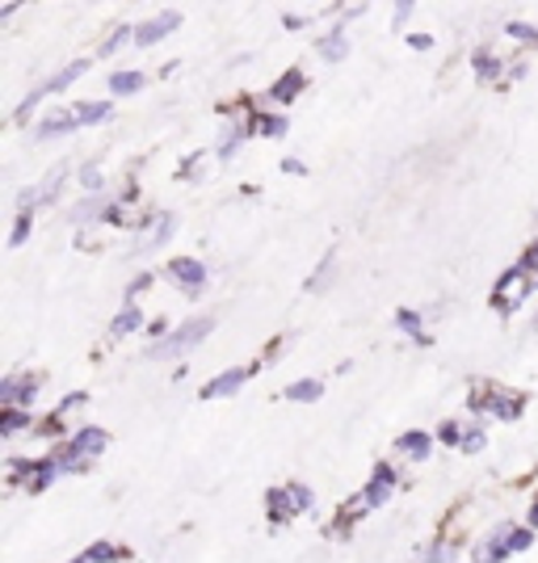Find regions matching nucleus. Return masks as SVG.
Masks as SVG:
<instances>
[{
    "label": "nucleus",
    "instance_id": "f257e3e1",
    "mask_svg": "<svg viewBox=\"0 0 538 563\" xmlns=\"http://www.w3.org/2000/svg\"><path fill=\"white\" fill-rule=\"evenodd\" d=\"M202 336H211V320H189L186 329L168 332L161 345H152L147 357H177V353H189Z\"/></svg>",
    "mask_w": 538,
    "mask_h": 563
},
{
    "label": "nucleus",
    "instance_id": "f03ea898",
    "mask_svg": "<svg viewBox=\"0 0 538 563\" xmlns=\"http://www.w3.org/2000/svg\"><path fill=\"white\" fill-rule=\"evenodd\" d=\"M168 274L182 282L189 295H194V290L207 282V269H202V261H168Z\"/></svg>",
    "mask_w": 538,
    "mask_h": 563
},
{
    "label": "nucleus",
    "instance_id": "7ed1b4c3",
    "mask_svg": "<svg viewBox=\"0 0 538 563\" xmlns=\"http://www.w3.org/2000/svg\"><path fill=\"white\" fill-rule=\"evenodd\" d=\"M177 22H182L177 13H168V18H156L152 25L135 30V43H140V47H147V43H156V38H164V34H173V30H177Z\"/></svg>",
    "mask_w": 538,
    "mask_h": 563
},
{
    "label": "nucleus",
    "instance_id": "20e7f679",
    "mask_svg": "<svg viewBox=\"0 0 538 563\" xmlns=\"http://www.w3.org/2000/svg\"><path fill=\"white\" fill-rule=\"evenodd\" d=\"M244 383V371H228V375H219L215 383H207L202 387V399H215V396H232L235 387Z\"/></svg>",
    "mask_w": 538,
    "mask_h": 563
},
{
    "label": "nucleus",
    "instance_id": "39448f33",
    "mask_svg": "<svg viewBox=\"0 0 538 563\" xmlns=\"http://www.w3.org/2000/svg\"><path fill=\"white\" fill-rule=\"evenodd\" d=\"M101 446H106V433H101V429H85V433H76V442L68 446V454L76 459V454H89V450H101ZM68 454H64V459H68Z\"/></svg>",
    "mask_w": 538,
    "mask_h": 563
},
{
    "label": "nucleus",
    "instance_id": "423d86ee",
    "mask_svg": "<svg viewBox=\"0 0 538 563\" xmlns=\"http://www.w3.org/2000/svg\"><path fill=\"white\" fill-rule=\"evenodd\" d=\"M387 488H392V471L378 467L375 471V484L366 488V505H383V500H387Z\"/></svg>",
    "mask_w": 538,
    "mask_h": 563
},
{
    "label": "nucleus",
    "instance_id": "0eeeda50",
    "mask_svg": "<svg viewBox=\"0 0 538 563\" xmlns=\"http://www.w3.org/2000/svg\"><path fill=\"white\" fill-rule=\"evenodd\" d=\"M110 89L114 93H135V89H143V76L140 71H114L110 76Z\"/></svg>",
    "mask_w": 538,
    "mask_h": 563
},
{
    "label": "nucleus",
    "instance_id": "6e6552de",
    "mask_svg": "<svg viewBox=\"0 0 538 563\" xmlns=\"http://www.w3.org/2000/svg\"><path fill=\"white\" fill-rule=\"evenodd\" d=\"M399 450H404L408 459H425V454H429V438H425V433H404V438H399Z\"/></svg>",
    "mask_w": 538,
    "mask_h": 563
},
{
    "label": "nucleus",
    "instance_id": "1a4fd4ad",
    "mask_svg": "<svg viewBox=\"0 0 538 563\" xmlns=\"http://www.w3.org/2000/svg\"><path fill=\"white\" fill-rule=\"evenodd\" d=\"M76 126V114H51L43 126H39V140H47V135H59V131H72Z\"/></svg>",
    "mask_w": 538,
    "mask_h": 563
},
{
    "label": "nucleus",
    "instance_id": "9d476101",
    "mask_svg": "<svg viewBox=\"0 0 538 563\" xmlns=\"http://www.w3.org/2000/svg\"><path fill=\"white\" fill-rule=\"evenodd\" d=\"M72 114L85 118V122H106V118H110V106H106V101H85V106H76Z\"/></svg>",
    "mask_w": 538,
    "mask_h": 563
},
{
    "label": "nucleus",
    "instance_id": "9b49d317",
    "mask_svg": "<svg viewBox=\"0 0 538 563\" xmlns=\"http://www.w3.org/2000/svg\"><path fill=\"white\" fill-rule=\"evenodd\" d=\"M286 396L290 399H320V383H316V378H304V383H295Z\"/></svg>",
    "mask_w": 538,
    "mask_h": 563
},
{
    "label": "nucleus",
    "instance_id": "f8f14e48",
    "mask_svg": "<svg viewBox=\"0 0 538 563\" xmlns=\"http://www.w3.org/2000/svg\"><path fill=\"white\" fill-rule=\"evenodd\" d=\"M140 324H143V316H140V311H131V307H127V311H122V316H118V320H114V332H118V336H122V332L140 329Z\"/></svg>",
    "mask_w": 538,
    "mask_h": 563
},
{
    "label": "nucleus",
    "instance_id": "ddd939ff",
    "mask_svg": "<svg viewBox=\"0 0 538 563\" xmlns=\"http://www.w3.org/2000/svg\"><path fill=\"white\" fill-rule=\"evenodd\" d=\"M299 80H304L299 71H290V76H282V80H278V89H274V93H278L282 101H286V97H295V85H299Z\"/></svg>",
    "mask_w": 538,
    "mask_h": 563
},
{
    "label": "nucleus",
    "instance_id": "4468645a",
    "mask_svg": "<svg viewBox=\"0 0 538 563\" xmlns=\"http://www.w3.org/2000/svg\"><path fill=\"white\" fill-rule=\"evenodd\" d=\"M325 55H328V59H341V55H345V38H341V34L325 38Z\"/></svg>",
    "mask_w": 538,
    "mask_h": 563
},
{
    "label": "nucleus",
    "instance_id": "2eb2a0df",
    "mask_svg": "<svg viewBox=\"0 0 538 563\" xmlns=\"http://www.w3.org/2000/svg\"><path fill=\"white\" fill-rule=\"evenodd\" d=\"M85 560H89V563H110V560H114V547H110V542H101V547H94Z\"/></svg>",
    "mask_w": 538,
    "mask_h": 563
},
{
    "label": "nucleus",
    "instance_id": "dca6fc26",
    "mask_svg": "<svg viewBox=\"0 0 538 563\" xmlns=\"http://www.w3.org/2000/svg\"><path fill=\"white\" fill-rule=\"evenodd\" d=\"M22 424H25L22 412H4V421H0V429H4V433H18Z\"/></svg>",
    "mask_w": 538,
    "mask_h": 563
},
{
    "label": "nucleus",
    "instance_id": "f3484780",
    "mask_svg": "<svg viewBox=\"0 0 538 563\" xmlns=\"http://www.w3.org/2000/svg\"><path fill=\"white\" fill-rule=\"evenodd\" d=\"M286 493H290V505H295V509H307V505H311V493H307V488H286Z\"/></svg>",
    "mask_w": 538,
    "mask_h": 563
},
{
    "label": "nucleus",
    "instance_id": "a211bd4d",
    "mask_svg": "<svg viewBox=\"0 0 538 563\" xmlns=\"http://www.w3.org/2000/svg\"><path fill=\"white\" fill-rule=\"evenodd\" d=\"M521 274H530V278H538V244L526 253V261H521Z\"/></svg>",
    "mask_w": 538,
    "mask_h": 563
},
{
    "label": "nucleus",
    "instance_id": "6ab92c4d",
    "mask_svg": "<svg viewBox=\"0 0 538 563\" xmlns=\"http://www.w3.org/2000/svg\"><path fill=\"white\" fill-rule=\"evenodd\" d=\"M399 329L421 332V320H417V311H399Z\"/></svg>",
    "mask_w": 538,
    "mask_h": 563
},
{
    "label": "nucleus",
    "instance_id": "aec40b11",
    "mask_svg": "<svg viewBox=\"0 0 538 563\" xmlns=\"http://www.w3.org/2000/svg\"><path fill=\"white\" fill-rule=\"evenodd\" d=\"M286 131V122L282 118H265V135H282Z\"/></svg>",
    "mask_w": 538,
    "mask_h": 563
},
{
    "label": "nucleus",
    "instance_id": "412c9836",
    "mask_svg": "<svg viewBox=\"0 0 538 563\" xmlns=\"http://www.w3.org/2000/svg\"><path fill=\"white\" fill-rule=\"evenodd\" d=\"M25 232H30V219H25V214H22V219H18V228H13V244H22Z\"/></svg>",
    "mask_w": 538,
    "mask_h": 563
},
{
    "label": "nucleus",
    "instance_id": "4be33fe9",
    "mask_svg": "<svg viewBox=\"0 0 538 563\" xmlns=\"http://www.w3.org/2000/svg\"><path fill=\"white\" fill-rule=\"evenodd\" d=\"M463 446H468V450H480V446H484V433H468V438H463Z\"/></svg>",
    "mask_w": 538,
    "mask_h": 563
}]
</instances>
